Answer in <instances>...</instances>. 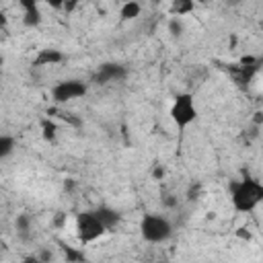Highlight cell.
<instances>
[{
    "label": "cell",
    "mask_w": 263,
    "mask_h": 263,
    "mask_svg": "<svg viewBox=\"0 0 263 263\" xmlns=\"http://www.w3.org/2000/svg\"><path fill=\"white\" fill-rule=\"evenodd\" d=\"M41 136H43L45 142H55V138H58V125H55V121L43 119L41 121Z\"/></svg>",
    "instance_id": "cell-12"
},
{
    "label": "cell",
    "mask_w": 263,
    "mask_h": 263,
    "mask_svg": "<svg viewBox=\"0 0 263 263\" xmlns=\"http://www.w3.org/2000/svg\"><path fill=\"white\" fill-rule=\"evenodd\" d=\"M173 123L179 127V129H185L189 127L195 119H197V105H195V99L191 92H181L175 97L173 105H171V111H168Z\"/></svg>",
    "instance_id": "cell-3"
},
{
    "label": "cell",
    "mask_w": 263,
    "mask_h": 263,
    "mask_svg": "<svg viewBox=\"0 0 263 263\" xmlns=\"http://www.w3.org/2000/svg\"><path fill=\"white\" fill-rule=\"evenodd\" d=\"M64 253H66V259L68 261H84V253L82 251H74L72 247H64Z\"/></svg>",
    "instance_id": "cell-15"
},
{
    "label": "cell",
    "mask_w": 263,
    "mask_h": 263,
    "mask_svg": "<svg viewBox=\"0 0 263 263\" xmlns=\"http://www.w3.org/2000/svg\"><path fill=\"white\" fill-rule=\"evenodd\" d=\"M105 232H109L105 228V224L99 220V216L92 212H80L76 218V236L82 245L86 242H95L97 238H101Z\"/></svg>",
    "instance_id": "cell-4"
},
{
    "label": "cell",
    "mask_w": 263,
    "mask_h": 263,
    "mask_svg": "<svg viewBox=\"0 0 263 263\" xmlns=\"http://www.w3.org/2000/svg\"><path fill=\"white\" fill-rule=\"evenodd\" d=\"M162 201H164L166 205H175V203H177V199H175L173 195H168V199H162Z\"/></svg>",
    "instance_id": "cell-24"
},
{
    "label": "cell",
    "mask_w": 263,
    "mask_h": 263,
    "mask_svg": "<svg viewBox=\"0 0 263 263\" xmlns=\"http://www.w3.org/2000/svg\"><path fill=\"white\" fill-rule=\"evenodd\" d=\"M47 6H51V8H55V10H64V6H66V2L68 0H43Z\"/></svg>",
    "instance_id": "cell-17"
},
{
    "label": "cell",
    "mask_w": 263,
    "mask_h": 263,
    "mask_svg": "<svg viewBox=\"0 0 263 263\" xmlns=\"http://www.w3.org/2000/svg\"><path fill=\"white\" fill-rule=\"evenodd\" d=\"M152 175H154V179H158V181H160V179L164 177V168H162V166H154Z\"/></svg>",
    "instance_id": "cell-21"
},
{
    "label": "cell",
    "mask_w": 263,
    "mask_h": 263,
    "mask_svg": "<svg viewBox=\"0 0 263 263\" xmlns=\"http://www.w3.org/2000/svg\"><path fill=\"white\" fill-rule=\"evenodd\" d=\"M64 62V53L60 49H53V47H43L37 51V55L33 58V66L35 68H41V66H55V64H62Z\"/></svg>",
    "instance_id": "cell-7"
},
{
    "label": "cell",
    "mask_w": 263,
    "mask_h": 263,
    "mask_svg": "<svg viewBox=\"0 0 263 263\" xmlns=\"http://www.w3.org/2000/svg\"><path fill=\"white\" fill-rule=\"evenodd\" d=\"M23 23L27 27H37L41 23V10L39 6L37 8H29V10H23Z\"/></svg>",
    "instance_id": "cell-13"
},
{
    "label": "cell",
    "mask_w": 263,
    "mask_h": 263,
    "mask_svg": "<svg viewBox=\"0 0 263 263\" xmlns=\"http://www.w3.org/2000/svg\"><path fill=\"white\" fill-rule=\"evenodd\" d=\"M195 2H199V4H208L210 0H195Z\"/></svg>",
    "instance_id": "cell-25"
},
{
    "label": "cell",
    "mask_w": 263,
    "mask_h": 263,
    "mask_svg": "<svg viewBox=\"0 0 263 263\" xmlns=\"http://www.w3.org/2000/svg\"><path fill=\"white\" fill-rule=\"evenodd\" d=\"M230 201L236 212H253L263 201V183L257 179L245 177L240 181H232L230 187Z\"/></svg>",
    "instance_id": "cell-1"
},
{
    "label": "cell",
    "mask_w": 263,
    "mask_h": 263,
    "mask_svg": "<svg viewBox=\"0 0 263 263\" xmlns=\"http://www.w3.org/2000/svg\"><path fill=\"white\" fill-rule=\"evenodd\" d=\"M88 92L86 82L78 80V78H70V80H60L58 84L51 86V99L53 103L62 105V103H70L74 99H82Z\"/></svg>",
    "instance_id": "cell-5"
},
{
    "label": "cell",
    "mask_w": 263,
    "mask_h": 263,
    "mask_svg": "<svg viewBox=\"0 0 263 263\" xmlns=\"http://www.w3.org/2000/svg\"><path fill=\"white\" fill-rule=\"evenodd\" d=\"M140 234L146 242H164L173 234V224L168 218L158 214H146L140 220Z\"/></svg>",
    "instance_id": "cell-2"
},
{
    "label": "cell",
    "mask_w": 263,
    "mask_h": 263,
    "mask_svg": "<svg viewBox=\"0 0 263 263\" xmlns=\"http://www.w3.org/2000/svg\"><path fill=\"white\" fill-rule=\"evenodd\" d=\"M76 4H78V0H68L66 6H64V10H66V12H72V10L76 8Z\"/></svg>",
    "instance_id": "cell-22"
},
{
    "label": "cell",
    "mask_w": 263,
    "mask_h": 263,
    "mask_svg": "<svg viewBox=\"0 0 263 263\" xmlns=\"http://www.w3.org/2000/svg\"><path fill=\"white\" fill-rule=\"evenodd\" d=\"M245 230H247V228H238V232H236V234H238V236H242V238H247V240H249V238H251V234H249V232H245Z\"/></svg>",
    "instance_id": "cell-23"
},
{
    "label": "cell",
    "mask_w": 263,
    "mask_h": 263,
    "mask_svg": "<svg viewBox=\"0 0 263 263\" xmlns=\"http://www.w3.org/2000/svg\"><path fill=\"white\" fill-rule=\"evenodd\" d=\"M95 214L99 216V220L105 224L107 230H113L119 222H121V214L115 210V208H109V205H99L95 210Z\"/></svg>",
    "instance_id": "cell-8"
},
{
    "label": "cell",
    "mask_w": 263,
    "mask_h": 263,
    "mask_svg": "<svg viewBox=\"0 0 263 263\" xmlns=\"http://www.w3.org/2000/svg\"><path fill=\"white\" fill-rule=\"evenodd\" d=\"M125 76H127L125 66L115 64V62H107V64L99 66V70H97V74H95V82H97V84H109V82L123 80Z\"/></svg>",
    "instance_id": "cell-6"
},
{
    "label": "cell",
    "mask_w": 263,
    "mask_h": 263,
    "mask_svg": "<svg viewBox=\"0 0 263 263\" xmlns=\"http://www.w3.org/2000/svg\"><path fill=\"white\" fill-rule=\"evenodd\" d=\"M183 31H185V27H183L181 16H175V18H171V21H168V33H171L173 37L183 35Z\"/></svg>",
    "instance_id": "cell-14"
},
{
    "label": "cell",
    "mask_w": 263,
    "mask_h": 263,
    "mask_svg": "<svg viewBox=\"0 0 263 263\" xmlns=\"http://www.w3.org/2000/svg\"><path fill=\"white\" fill-rule=\"evenodd\" d=\"M140 14H142V6H140L138 0H125L123 6H121V10H119L121 21H134V18H138Z\"/></svg>",
    "instance_id": "cell-9"
},
{
    "label": "cell",
    "mask_w": 263,
    "mask_h": 263,
    "mask_svg": "<svg viewBox=\"0 0 263 263\" xmlns=\"http://www.w3.org/2000/svg\"><path fill=\"white\" fill-rule=\"evenodd\" d=\"M253 125H263V111H255L253 113Z\"/></svg>",
    "instance_id": "cell-19"
},
{
    "label": "cell",
    "mask_w": 263,
    "mask_h": 263,
    "mask_svg": "<svg viewBox=\"0 0 263 263\" xmlns=\"http://www.w3.org/2000/svg\"><path fill=\"white\" fill-rule=\"evenodd\" d=\"M16 148V140L8 134H2L0 136V160H6Z\"/></svg>",
    "instance_id": "cell-11"
},
{
    "label": "cell",
    "mask_w": 263,
    "mask_h": 263,
    "mask_svg": "<svg viewBox=\"0 0 263 263\" xmlns=\"http://www.w3.org/2000/svg\"><path fill=\"white\" fill-rule=\"evenodd\" d=\"M29 226H31V218H29L27 214H21V216L16 218V228H18L21 232H27Z\"/></svg>",
    "instance_id": "cell-16"
},
{
    "label": "cell",
    "mask_w": 263,
    "mask_h": 263,
    "mask_svg": "<svg viewBox=\"0 0 263 263\" xmlns=\"http://www.w3.org/2000/svg\"><path fill=\"white\" fill-rule=\"evenodd\" d=\"M197 195H199V185L195 183V185H191V189H189V193H187V197H189V199H195Z\"/></svg>",
    "instance_id": "cell-20"
},
{
    "label": "cell",
    "mask_w": 263,
    "mask_h": 263,
    "mask_svg": "<svg viewBox=\"0 0 263 263\" xmlns=\"http://www.w3.org/2000/svg\"><path fill=\"white\" fill-rule=\"evenodd\" d=\"M195 10V0H171V12L175 16H185Z\"/></svg>",
    "instance_id": "cell-10"
},
{
    "label": "cell",
    "mask_w": 263,
    "mask_h": 263,
    "mask_svg": "<svg viewBox=\"0 0 263 263\" xmlns=\"http://www.w3.org/2000/svg\"><path fill=\"white\" fill-rule=\"evenodd\" d=\"M18 4H21L23 10H29V8H37L39 0H18Z\"/></svg>",
    "instance_id": "cell-18"
}]
</instances>
